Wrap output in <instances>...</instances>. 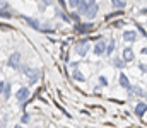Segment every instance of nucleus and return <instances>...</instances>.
I'll return each mask as SVG.
<instances>
[{"instance_id":"0eeeda50","label":"nucleus","mask_w":147,"mask_h":128,"mask_svg":"<svg viewBox=\"0 0 147 128\" xmlns=\"http://www.w3.org/2000/svg\"><path fill=\"white\" fill-rule=\"evenodd\" d=\"M105 51H106V43H105V40H99L94 44V53L98 56H101V55H105Z\"/></svg>"},{"instance_id":"b1692460","label":"nucleus","mask_w":147,"mask_h":128,"mask_svg":"<svg viewBox=\"0 0 147 128\" xmlns=\"http://www.w3.org/2000/svg\"><path fill=\"white\" fill-rule=\"evenodd\" d=\"M3 85H5V82H3V80H0V94H2V90H3Z\"/></svg>"},{"instance_id":"dca6fc26","label":"nucleus","mask_w":147,"mask_h":128,"mask_svg":"<svg viewBox=\"0 0 147 128\" xmlns=\"http://www.w3.org/2000/svg\"><path fill=\"white\" fill-rule=\"evenodd\" d=\"M2 96H3V99H5V101H7V99L10 97V84H9V82H5V85H3Z\"/></svg>"},{"instance_id":"aec40b11","label":"nucleus","mask_w":147,"mask_h":128,"mask_svg":"<svg viewBox=\"0 0 147 128\" xmlns=\"http://www.w3.org/2000/svg\"><path fill=\"white\" fill-rule=\"evenodd\" d=\"M58 15H60V17H62V19H63V21H65V22H70V19H69V15H67V14H63V12H62V10H60V12H58Z\"/></svg>"},{"instance_id":"f257e3e1","label":"nucleus","mask_w":147,"mask_h":128,"mask_svg":"<svg viewBox=\"0 0 147 128\" xmlns=\"http://www.w3.org/2000/svg\"><path fill=\"white\" fill-rule=\"evenodd\" d=\"M7 65H9L10 68H14V70H17V68L21 67V53H19V51H16V53H12V55L9 56V62H7Z\"/></svg>"},{"instance_id":"9b49d317","label":"nucleus","mask_w":147,"mask_h":128,"mask_svg":"<svg viewBox=\"0 0 147 128\" xmlns=\"http://www.w3.org/2000/svg\"><path fill=\"white\" fill-rule=\"evenodd\" d=\"M137 38H139V34H137L135 31H125V33H123V40H125L127 43L137 41Z\"/></svg>"},{"instance_id":"423d86ee","label":"nucleus","mask_w":147,"mask_h":128,"mask_svg":"<svg viewBox=\"0 0 147 128\" xmlns=\"http://www.w3.org/2000/svg\"><path fill=\"white\" fill-rule=\"evenodd\" d=\"M29 94H31V92H29V89H28V87H21V89L17 90L16 97H17V101H19V103H24V101L29 97Z\"/></svg>"},{"instance_id":"ddd939ff","label":"nucleus","mask_w":147,"mask_h":128,"mask_svg":"<svg viewBox=\"0 0 147 128\" xmlns=\"http://www.w3.org/2000/svg\"><path fill=\"white\" fill-rule=\"evenodd\" d=\"M120 87H123L125 90H130V80H128V77H127V74H120Z\"/></svg>"},{"instance_id":"39448f33","label":"nucleus","mask_w":147,"mask_h":128,"mask_svg":"<svg viewBox=\"0 0 147 128\" xmlns=\"http://www.w3.org/2000/svg\"><path fill=\"white\" fill-rule=\"evenodd\" d=\"M121 60H123L125 63H130V62H134V60H135V53H134V50H132V46H127V48L123 50V55H121Z\"/></svg>"},{"instance_id":"6ab92c4d","label":"nucleus","mask_w":147,"mask_h":128,"mask_svg":"<svg viewBox=\"0 0 147 128\" xmlns=\"http://www.w3.org/2000/svg\"><path fill=\"white\" fill-rule=\"evenodd\" d=\"M115 48H116V44H115V40L110 43V44H106V55H113V51H115Z\"/></svg>"},{"instance_id":"7ed1b4c3","label":"nucleus","mask_w":147,"mask_h":128,"mask_svg":"<svg viewBox=\"0 0 147 128\" xmlns=\"http://www.w3.org/2000/svg\"><path fill=\"white\" fill-rule=\"evenodd\" d=\"M10 15H12V9H10V5H9L5 0H0V17L9 19Z\"/></svg>"},{"instance_id":"bb28decb","label":"nucleus","mask_w":147,"mask_h":128,"mask_svg":"<svg viewBox=\"0 0 147 128\" xmlns=\"http://www.w3.org/2000/svg\"><path fill=\"white\" fill-rule=\"evenodd\" d=\"M125 2H127V0H125Z\"/></svg>"},{"instance_id":"4468645a","label":"nucleus","mask_w":147,"mask_h":128,"mask_svg":"<svg viewBox=\"0 0 147 128\" xmlns=\"http://www.w3.org/2000/svg\"><path fill=\"white\" fill-rule=\"evenodd\" d=\"M22 19H24L26 24H29L31 27H34V29H41V26H39V22H38L36 19H33V17H26V15H22Z\"/></svg>"},{"instance_id":"9d476101","label":"nucleus","mask_w":147,"mask_h":128,"mask_svg":"<svg viewBox=\"0 0 147 128\" xmlns=\"http://www.w3.org/2000/svg\"><path fill=\"white\" fill-rule=\"evenodd\" d=\"M89 5H91V2H87V0H80V2H79V5H77V12H79L80 15H86V12H87Z\"/></svg>"},{"instance_id":"f3484780","label":"nucleus","mask_w":147,"mask_h":128,"mask_svg":"<svg viewBox=\"0 0 147 128\" xmlns=\"http://www.w3.org/2000/svg\"><path fill=\"white\" fill-rule=\"evenodd\" d=\"M72 77L75 80H79V82H84V80H86V75H82V72H79V70H74Z\"/></svg>"},{"instance_id":"2eb2a0df","label":"nucleus","mask_w":147,"mask_h":128,"mask_svg":"<svg viewBox=\"0 0 147 128\" xmlns=\"http://www.w3.org/2000/svg\"><path fill=\"white\" fill-rule=\"evenodd\" d=\"M111 5H113V9L121 10V9L127 7V2H125V0H111Z\"/></svg>"},{"instance_id":"4be33fe9","label":"nucleus","mask_w":147,"mask_h":128,"mask_svg":"<svg viewBox=\"0 0 147 128\" xmlns=\"http://www.w3.org/2000/svg\"><path fill=\"white\" fill-rule=\"evenodd\" d=\"M99 82H101V85H108V80H106V77H99Z\"/></svg>"},{"instance_id":"1a4fd4ad","label":"nucleus","mask_w":147,"mask_h":128,"mask_svg":"<svg viewBox=\"0 0 147 128\" xmlns=\"http://www.w3.org/2000/svg\"><path fill=\"white\" fill-rule=\"evenodd\" d=\"M146 109H147V104H146V101H140V103H137V106H135V115L140 118V116H144L146 115Z\"/></svg>"},{"instance_id":"5701e85b","label":"nucleus","mask_w":147,"mask_h":128,"mask_svg":"<svg viewBox=\"0 0 147 128\" xmlns=\"http://www.w3.org/2000/svg\"><path fill=\"white\" fill-rule=\"evenodd\" d=\"M29 121V115H22V123H28Z\"/></svg>"},{"instance_id":"f03ea898","label":"nucleus","mask_w":147,"mask_h":128,"mask_svg":"<svg viewBox=\"0 0 147 128\" xmlns=\"http://www.w3.org/2000/svg\"><path fill=\"white\" fill-rule=\"evenodd\" d=\"M89 43L86 41V40H82V41H79L75 44V53L79 55V56H86L87 55V51H89Z\"/></svg>"},{"instance_id":"393cba45","label":"nucleus","mask_w":147,"mask_h":128,"mask_svg":"<svg viewBox=\"0 0 147 128\" xmlns=\"http://www.w3.org/2000/svg\"><path fill=\"white\" fill-rule=\"evenodd\" d=\"M14 128H24V127H22V125H16Z\"/></svg>"},{"instance_id":"a878e982","label":"nucleus","mask_w":147,"mask_h":128,"mask_svg":"<svg viewBox=\"0 0 147 128\" xmlns=\"http://www.w3.org/2000/svg\"><path fill=\"white\" fill-rule=\"evenodd\" d=\"M87 2H96V0H87Z\"/></svg>"},{"instance_id":"f8f14e48","label":"nucleus","mask_w":147,"mask_h":128,"mask_svg":"<svg viewBox=\"0 0 147 128\" xmlns=\"http://www.w3.org/2000/svg\"><path fill=\"white\" fill-rule=\"evenodd\" d=\"M128 92H130V96H132V94H135V96H139V97H146V90H144L140 85H132Z\"/></svg>"},{"instance_id":"412c9836","label":"nucleus","mask_w":147,"mask_h":128,"mask_svg":"<svg viewBox=\"0 0 147 128\" xmlns=\"http://www.w3.org/2000/svg\"><path fill=\"white\" fill-rule=\"evenodd\" d=\"M139 68H140V72H142V74H146V72H147V67H146V63H144V62L139 65Z\"/></svg>"},{"instance_id":"a211bd4d","label":"nucleus","mask_w":147,"mask_h":128,"mask_svg":"<svg viewBox=\"0 0 147 128\" xmlns=\"http://www.w3.org/2000/svg\"><path fill=\"white\" fill-rule=\"evenodd\" d=\"M113 65H115L116 68H123V67H125L127 63H125V62H123L121 58H113Z\"/></svg>"},{"instance_id":"6e6552de","label":"nucleus","mask_w":147,"mask_h":128,"mask_svg":"<svg viewBox=\"0 0 147 128\" xmlns=\"http://www.w3.org/2000/svg\"><path fill=\"white\" fill-rule=\"evenodd\" d=\"M98 3L96 2H91V5H89V9H87V12H86V17L87 19H94L96 17V12H98Z\"/></svg>"},{"instance_id":"20e7f679","label":"nucleus","mask_w":147,"mask_h":128,"mask_svg":"<svg viewBox=\"0 0 147 128\" xmlns=\"http://www.w3.org/2000/svg\"><path fill=\"white\" fill-rule=\"evenodd\" d=\"M24 74H26V77H28V80L31 84H34L39 79V70L38 68H24Z\"/></svg>"}]
</instances>
